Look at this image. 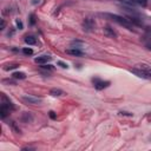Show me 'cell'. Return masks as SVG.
<instances>
[{"mask_svg":"<svg viewBox=\"0 0 151 151\" xmlns=\"http://www.w3.org/2000/svg\"><path fill=\"white\" fill-rule=\"evenodd\" d=\"M17 67H19V64H7V65L4 66V70L5 71H10V70H14Z\"/></svg>","mask_w":151,"mask_h":151,"instance_id":"cell-15","label":"cell"},{"mask_svg":"<svg viewBox=\"0 0 151 151\" xmlns=\"http://www.w3.org/2000/svg\"><path fill=\"white\" fill-rule=\"evenodd\" d=\"M128 3H130L131 5L136 4V5H145L148 0H127Z\"/></svg>","mask_w":151,"mask_h":151,"instance_id":"cell-14","label":"cell"},{"mask_svg":"<svg viewBox=\"0 0 151 151\" xmlns=\"http://www.w3.org/2000/svg\"><path fill=\"white\" fill-rule=\"evenodd\" d=\"M10 109L5 105V104H1V106H0V116H1V118H6L8 116V113H10Z\"/></svg>","mask_w":151,"mask_h":151,"instance_id":"cell-10","label":"cell"},{"mask_svg":"<svg viewBox=\"0 0 151 151\" xmlns=\"http://www.w3.org/2000/svg\"><path fill=\"white\" fill-rule=\"evenodd\" d=\"M148 35L151 38V30H149V31H148Z\"/></svg>","mask_w":151,"mask_h":151,"instance_id":"cell-26","label":"cell"},{"mask_svg":"<svg viewBox=\"0 0 151 151\" xmlns=\"http://www.w3.org/2000/svg\"><path fill=\"white\" fill-rule=\"evenodd\" d=\"M52 57H50V56H40V57H37L34 59V61L37 63V64H40V65H45L47 64L48 61H51Z\"/></svg>","mask_w":151,"mask_h":151,"instance_id":"cell-6","label":"cell"},{"mask_svg":"<svg viewBox=\"0 0 151 151\" xmlns=\"http://www.w3.org/2000/svg\"><path fill=\"white\" fill-rule=\"evenodd\" d=\"M22 100H24L25 103L32 104V105H38V104H40V103L43 102L41 98L34 97V96H24V97H22Z\"/></svg>","mask_w":151,"mask_h":151,"instance_id":"cell-5","label":"cell"},{"mask_svg":"<svg viewBox=\"0 0 151 151\" xmlns=\"http://www.w3.org/2000/svg\"><path fill=\"white\" fill-rule=\"evenodd\" d=\"M119 113H120L122 116H130V117L132 116V113H130V112H125V111H120Z\"/></svg>","mask_w":151,"mask_h":151,"instance_id":"cell-21","label":"cell"},{"mask_svg":"<svg viewBox=\"0 0 151 151\" xmlns=\"http://www.w3.org/2000/svg\"><path fill=\"white\" fill-rule=\"evenodd\" d=\"M100 16L104 17V18H109L110 20L119 24L120 26H124L125 29H128V30H132L133 29V24L128 18H125V17H122V16H118V14H112V13H102Z\"/></svg>","mask_w":151,"mask_h":151,"instance_id":"cell-1","label":"cell"},{"mask_svg":"<svg viewBox=\"0 0 151 151\" xmlns=\"http://www.w3.org/2000/svg\"><path fill=\"white\" fill-rule=\"evenodd\" d=\"M50 95L53 96V97H60V96L64 95V91L60 90V89H52L50 91Z\"/></svg>","mask_w":151,"mask_h":151,"instance_id":"cell-11","label":"cell"},{"mask_svg":"<svg viewBox=\"0 0 151 151\" xmlns=\"http://www.w3.org/2000/svg\"><path fill=\"white\" fill-rule=\"evenodd\" d=\"M22 53L25 56H31V54H33V50L30 47H25V48H22Z\"/></svg>","mask_w":151,"mask_h":151,"instance_id":"cell-16","label":"cell"},{"mask_svg":"<svg viewBox=\"0 0 151 151\" xmlns=\"http://www.w3.org/2000/svg\"><path fill=\"white\" fill-rule=\"evenodd\" d=\"M29 19H30V25H32V26H33V25L37 22V19H35V16L32 13V14H30V17H29Z\"/></svg>","mask_w":151,"mask_h":151,"instance_id":"cell-17","label":"cell"},{"mask_svg":"<svg viewBox=\"0 0 151 151\" xmlns=\"http://www.w3.org/2000/svg\"><path fill=\"white\" fill-rule=\"evenodd\" d=\"M41 67H43V69H46V70H52V69H53L52 65H43Z\"/></svg>","mask_w":151,"mask_h":151,"instance_id":"cell-24","label":"cell"},{"mask_svg":"<svg viewBox=\"0 0 151 151\" xmlns=\"http://www.w3.org/2000/svg\"><path fill=\"white\" fill-rule=\"evenodd\" d=\"M16 24H17V27H18L19 30H22V27H24V26H22V22H21L20 20H17V21H16Z\"/></svg>","mask_w":151,"mask_h":151,"instance_id":"cell-20","label":"cell"},{"mask_svg":"<svg viewBox=\"0 0 151 151\" xmlns=\"http://www.w3.org/2000/svg\"><path fill=\"white\" fill-rule=\"evenodd\" d=\"M25 43H26L27 45H35L37 44V39L33 35H27L26 38H25Z\"/></svg>","mask_w":151,"mask_h":151,"instance_id":"cell-12","label":"cell"},{"mask_svg":"<svg viewBox=\"0 0 151 151\" xmlns=\"http://www.w3.org/2000/svg\"><path fill=\"white\" fill-rule=\"evenodd\" d=\"M92 83H93V86H95L96 90H104V89H106V87L110 85V82L102 80V79H99V78H93Z\"/></svg>","mask_w":151,"mask_h":151,"instance_id":"cell-4","label":"cell"},{"mask_svg":"<svg viewBox=\"0 0 151 151\" xmlns=\"http://www.w3.org/2000/svg\"><path fill=\"white\" fill-rule=\"evenodd\" d=\"M50 117H51L52 119H56V118H57V116H56V113H54L53 111H50Z\"/></svg>","mask_w":151,"mask_h":151,"instance_id":"cell-23","label":"cell"},{"mask_svg":"<svg viewBox=\"0 0 151 151\" xmlns=\"http://www.w3.org/2000/svg\"><path fill=\"white\" fill-rule=\"evenodd\" d=\"M104 34H105L107 38H112V39H116V38H117L116 31L113 30L112 27H110V26H105V27H104Z\"/></svg>","mask_w":151,"mask_h":151,"instance_id":"cell-7","label":"cell"},{"mask_svg":"<svg viewBox=\"0 0 151 151\" xmlns=\"http://www.w3.org/2000/svg\"><path fill=\"white\" fill-rule=\"evenodd\" d=\"M1 100H3V103H1V104H5V105H6V106H7V107H8L10 110H11V111L16 109L14 104L12 103L10 99H7V98H6V96H4V95H3V96H1Z\"/></svg>","mask_w":151,"mask_h":151,"instance_id":"cell-9","label":"cell"},{"mask_svg":"<svg viewBox=\"0 0 151 151\" xmlns=\"http://www.w3.org/2000/svg\"><path fill=\"white\" fill-rule=\"evenodd\" d=\"M66 53L67 54H71V56H74V57H82L84 53H83V51L82 50H79V48H69V50H66Z\"/></svg>","mask_w":151,"mask_h":151,"instance_id":"cell-8","label":"cell"},{"mask_svg":"<svg viewBox=\"0 0 151 151\" xmlns=\"http://www.w3.org/2000/svg\"><path fill=\"white\" fill-rule=\"evenodd\" d=\"M139 67L132 69L131 72L135 73L137 77L144 78V79H151V69H149L146 65H138Z\"/></svg>","mask_w":151,"mask_h":151,"instance_id":"cell-2","label":"cell"},{"mask_svg":"<svg viewBox=\"0 0 151 151\" xmlns=\"http://www.w3.org/2000/svg\"><path fill=\"white\" fill-rule=\"evenodd\" d=\"M33 5H37V4H39L40 3V0H32V1H31Z\"/></svg>","mask_w":151,"mask_h":151,"instance_id":"cell-25","label":"cell"},{"mask_svg":"<svg viewBox=\"0 0 151 151\" xmlns=\"http://www.w3.org/2000/svg\"><path fill=\"white\" fill-rule=\"evenodd\" d=\"M148 48H149V50H150V51H151V45H149V46H148Z\"/></svg>","mask_w":151,"mask_h":151,"instance_id":"cell-27","label":"cell"},{"mask_svg":"<svg viewBox=\"0 0 151 151\" xmlns=\"http://www.w3.org/2000/svg\"><path fill=\"white\" fill-rule=\"evenodd\" d=\"M5 27H6V21L1 19V27H0V30H5Z\"/></svg>","mask_w":151,"mask_h":151,"instance_id":"cell-22","label":"cell"},{"mask_svg":"<svg viewBox=\"0 0 151 151\" xmlns=\"http://www.w3.org/2000/svg\"><path fill=\"white\" fill-rule=\"evenodd\" d=\"M82 26H83V30L85 32H92L96 27V22L92 18H85L82 22Z\"/></svg>","mask_w":151,"mask_h":151,"instance_id":"cell-3","label":"cell"},{"mask_svg":"<svg viewBox=\"0 0 151 151\" xmlns=\"http://www.w3.org/2000/svg\"><path fill=\"white\" fill-rule=\"evenodd\" d=\"M58 65H59L60 67H63V69H67V67H69L67 64H65L64 61H58Z\"/></svg>","mask_w":151,"mask_h":151,"instance_id":"cell-19","label":"cell"},{"mask_svg":"<svg viewBox=\"0 0 151 151\" xmlns=\"http://www.w3.org/2000/svg\"><path fill=\"white\" fill-rule=\"evenodd\" d=\"M10 124H11V127H12V129H13V130H14V131H16L17 133H20V129H19L18 127H17V125H16V123H14V122H11Z\"/></svg>","mask_w":151,"mask_h":151,"instance_id":"cell-18","label":"cell"},{"mask_svg":"<svg viewBox=\"0 0 151 151\" xmlns=\"http://www.w3.org/2000/svg\"><path fill=\"white\" fill-rule=\"evenodd\" d=\"M12 77H13L14 79H25L26 78V74H25L24 72H14L13 74H12Z\"/></svg>","mask_w":151,"mask_h":151,"instance_id":"cell-13","label":"cell"}]
</instances>
